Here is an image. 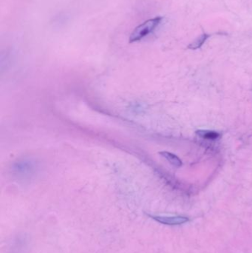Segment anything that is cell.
<instances>
[{
  "label": "cell",
  "instance_id": "cell-1",
  "mask_svg": "<svg viewBox=\"0 0 252 253\" xmlns=\"http://www.w3.org/2000/svg\"><path fill=\"white\" fill-rule=\"evenodd\" d=\"M161 16H156L152 19H148L139 26L135 28L134 31L130 34L129 41L130 43L137 42L146 38V37L154 32L162 22Z\"/></svg>",
  "mask_w": 252,
  "mask_h": 253
},
{
  "label": "cell",
  "instance_id": "cell-2",
  "mask_svg": "<svg viewBox=\"0 0 252 253\" xmlns=\"http://www.w3.org/2000/svg\"><path fill=\"white\" fill-rule=\"evenodd\" d=\"M150 218L165 225L175 226L180 225L189 221V218L184 216H167V215H149Z\"/></svg>",
  "mask_w": 252,
  "mask_h": 253
},
{
  "label": "cell",
  "instance_id": "cell-3",
  "mask_svg": "<svg viewBox=\"0 0 252 253\" xmlns=\"http://www.w3.org/2000/svg\"><path fill=\"white\" fill-rule=\"evenodd\" d=\"M197 135L203 139L216 141L221 136V134L217 131L209 130V129H198L196 132Z\"/></svg>",
  "mask_w": 252,
  "mask_h": 253
},
{
  "label": "cell",
  "instance_id": "cell-5",
  "mask_svg": "<svg viewBox=\"0 0 252 253\" xmlns=\"http://www.w3.org/2000/svg\"><path fill=\"white\" fill-rule=\"evenodd\" d=\"M209 37H210V35H208V34H202L201 37H198L197 40H195L193 42L191 43V44L188 46V48L191 49V50H197V49L201 48L203 44L208 40Z\"/></svg>",
  "mask_w": 252,
  "mask_h": 253
},
{
  "label": "cell",
  "instance_id": "cell-4",
  "mask_svg": "<svg viewBox=\"0 0 252 253\" xmlns=\"http://www.w3.org/2000/svg\"><path fill=\"white\" fill-rule=\"evenodd\" d=\"M159 154L161 155V156H163L164 159H167L172 165L176 167V168H180V167H181L182 165H183L182 161L180 160L177 156L173 154V153L167 151H163L159 153Z\"/></svg>",
  "mask_w": 252,
  "mask_h": 253
}]
</instances>
